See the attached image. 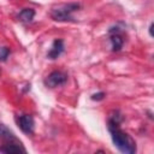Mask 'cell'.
Listing matches in <instances>:
<instances>
[{
  "mask_svg": "<svg viewBox=\"0 0 154 154\" xmlns=\"http://www.w3.org/2000/svg\"><path fill=\"white\" fill-rule=\"evenodd\" d=\"M67 81V75L63 71H59V70H55V71H52L45 79V84L48 87V88H55V87H59V85H63L65 84Z\"/></svg>",
  "mask_w": 154,
  "mask_h": 154,
  "instance_id": "cell-3",
  "label": "cell"
},
{
  "mask_svg": "<svg viewBox=\"0 0 154 154\" xmlns=\"http://www.w3.org/2000/svg\"><path fill=\"white\" fill-rule=\"evenodd\" d=\"M35 17V10L34 8H23L19 13H18V19L20 22L24 23H29L34 19Z\"/></svg>",
  "mask_w": 154,
  "mask_h": 154,
  "instance_id": "cell-9",
  "label": "cell"
},
{
  "mask_svg": "<svg viewBox=\"0 0 154 154\" xmlns=\"http://www.w3.org/2000/svg\"><path fill=\"white\" fill-rule=\"evenodd\" d=\"M64 48H65V47H64V41H63L61 38H55V40L53 41V45H52L51 49H49L48 53H47V58H48V59H52V60L59 58L60 54L64 52Z\"/></svg>",
  "mask_w": 154,
  "mask_h": 154,
  "instance_id": "cell-6",
  "label": "cell"
},
{
  "mask_svg": "<svg viewBox=\"0 0 154 154\" xmlns=\"http://www.w3.org/2000/svg\"><path fill=\"white\" fill-rule=\"evenodd\" d=\"M10 55V48L8 47H0V61H5Z\"/></svg>",
  "mask_w": 154,
  "mask_h": 154,
  "instance_id": "cell-11",
  "label": "cell"
},
{
  "mask_svg": "<svg viewBox=\"0 0 154 154\" xmlns=\"http://www.w3.org/2000/svg\"><path fill=\"white\" fill-rule=\"evenodd\" d=\"M79 8H81V5L77 2L63 4V5H59L52 8L51 18L57 22H72L73 20L72 13L75 11H78Z\"/></svg>",
  "mask_w": 154,
  "mask_h": 154,
  "instance_id": "cell-2",
  "label": "cell"
},
{
  "mask_svg": "<svg viewBox=\"0 0 154 154\" xmlns=\"http://www.w3.org/2000/svg\"><path fill=\"white\" fill-rule=\"evenodd\" d=\"M105 96H106V94H105L103 91H99V93L93 94V95L90 96V99H91L93 101H101V100H103Z\"/></svg>",
  "mask_w": 154,
  "mask_h": 154,
  "instance_id": "cell-12",
  "label": "cell"
},
{
  "mask_svg": "<svg viewBox=\"0 0 154 154\" xmlns=\"http://www.w3.org/2000/svg\"><path fill=\"white\" fill-rule=\"evenodd\" d=\"M153 26H154V24L152 23V24L149 25V35H150V36H153Z\"/></svg>",
  "mask_w": 154,
  "mask_h": 154,
  "instance_id": "cell-13",
  "label": "cell"
},
{
  "mask_svg": "<svg viewBox=\"0 0 154 154\" xmlns=\"http://www.w3.org/2000/svg\"><path fill=\"white\" fill-rule=\"evenodd\" d=\"M0 138L5 143H16V142H18V140L13 135V132L7 126H5L4 124H0Z\"/></svg>",
  "mask_w": 154,
  "mask_h": 154,
  "instance_id": "cell-7",
  "label": "cell"
},
{
  "mask_svg": "<svg viewBox=\"0 0 154 154\" xmlns=\"http://www.w3.org/2000/svg\"><path fill=\"white\" fill-rule=\"evenodd\" d=\"M20 143L19 142H16V143H5L2 147H0V152L2 153H25V149L22 148L19 146Z\"/></svg>",
  "mask_w": 154,
  "mask_h": 154,
  "instance_id": "cell-8",
  "label": "cell"
},
{
  "mask_svg": "<svg viewBox=\"0 0 154 154\" xmlns=\"http://www.w3.org/2000/svg\"><path fill=\"white\" fill-rule=\"evenodd\" d=\"M108 32L111 34L109 40H111V43H112V51L113 52H119L123 48V45H124V38L120 35L119 28H117V26L111 28L108 30Z\"/></svg>",
  "mask_w": 154,
  "mask_h": 154,
  "instance_id": "cell-5",
  "label": "cell"
},
{
  "mask_svg": "<svg viewBox=\"0 0 154 154\" xmlns=\"http://www.w3.org/2000/svg\"><path fill=\"white\" fill-rule=\"evenodd\" d=\"M107 128H108V131L111 132L112 142L118 148L119 152H122L124 154H134L136 152L135 141L132 140V137L130 135H128L119 128V124H116V123L108 120Z\"/></svg>",
  "mask_w": 154,
  "mask_h": 154,
  "instance_id": "cell-1",
  "label": "cell"
},
{
  "mask_svg": "<svg viewBox=\"0 0 154 154\" xmlns=\"http://www.w3.org/2000/svg\"><path fill=\"white\" fill-rule=\"evenodd\" d=\"M123 119H124V117L122 116V113H120L118 109L112 111V113L109 114V118H108V120H111V122H113V123H116V124H119V125H120V123L123 122Z\"/></svg>",
  "mask_w": 154,
  "mask_h": 154,
  "instance_id": "cell-10",
  "label": "cell"
},
{
  "mask_svg": "<svg viewBox=\"0 0 154 154\" xmlns=\"http://www.w3.org/2000/svg\"><path fill=\"white\" fill-rule=\"evenodd\" d=\"M17 124L19 126V129L26 134L30 135L34 132V128H35V120L32 118V116L30 114H22L17 118Z\"/></svg>",
  "mask_w": 154,
  "mask_h": 154,
  "instance_id": "cell-4",
  "label": "cell"
}]
</instances>
